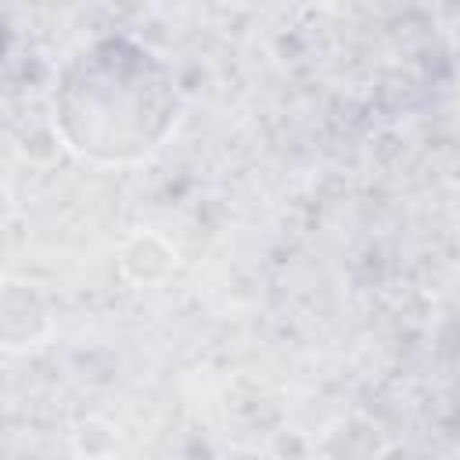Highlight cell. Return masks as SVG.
I'll use <instances>...</instances> for the list:
<instances>
[{
    "label": "cell",
    "mask_w": 460,
    "mask_h": 460,
    "mask_svg": "<svg viewBox=\"0 0 460 460\" xmlns=\"http://www.w3.org/2000/svg\"><path fill=\"white\" fill-rule=\"evenodd\" d=\"M187 111L176 68L129 32L75 47L50 93V122L68 155L101 169L155 158Z\"/></svg>",
    "instance_id": "1"
},
{
    "label": "cell",
    "mask_w": 460,
    "mask_h": 460,
    "mask_svg": "<svg viewBox=\"0 0 460 460\" xmlns=\"http://www.w3.org/2000/svg\"><path fill=\"white\" fill-rule=\"evenodd\" d=\"M54 305L50 295L25 277H0V352L25 356L50 341Z\"/></svg>",
    "instance_id": "2"
},
{
    "label": "cell",
    "mask_w": 460,
    "mask_h": 460,
    "mask_svg": "<svg viewBox=\"0 0 460 460\" xmlns=\"http://www.w3.org/2000/svg\"><path fill=\"white\" fill-rule=\"evenodd\" d=\"M115 262H119V273L133 288H158V284H165V280L176 277L180 252L158 230H133V234H126L119 241Z\"/></svg>",
    "instance_id": "3"
},
{
    "label": "cell",
    "mask_w": 460,
    "mask_h": 460,
    "mask_svg": "<svg viewBox=\"0 0 460 460\" xmlns=\"http://www.w3.org/2000/svg\"><path fill=\"white\" fill-rule=\"evenodd\" d=\"M323 460H381L385 438L367 417H338L320 438Z\"/></svg>",
    "instance_id": "4"
},
{
    "label": "cell",
    "mask_w": 460,
    "mask_h": 460,
    "mask_svg": "<svg viewBox=\"0 0 460 460\" xmlns=\"http://www.w3.org/2000/svg\"><path fill=\"white\" fill-rule=\"evenodd\" d=\"M14 208H18V201H14V190H11V187L0 180V230H4V226L14 219Z\"/></svg>",
    "instance_id": "5"
}]
</instances>
